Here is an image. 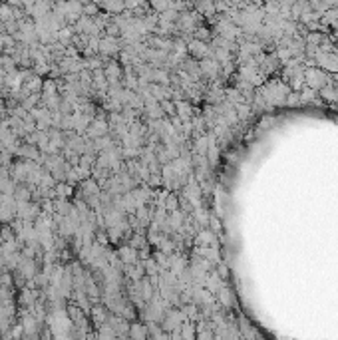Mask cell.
Listing matches in <instances>:
<instances>
[{
  "label": "cell",
  "mask_w": 338,
  "mask_h": 340,
  "mask_svg": "<svg viewBox=\"0 0 338 340\" xmlns=\"http://www.w3.org/2000/svg\"><path fill=\"white\" fill-rule=\"evenodd\" d=\"M0 20H2V22L14 20V12H12V6H10V4H0Z\"/></svg>",
  "instance_id": "obj_1"
}]
</instances>
